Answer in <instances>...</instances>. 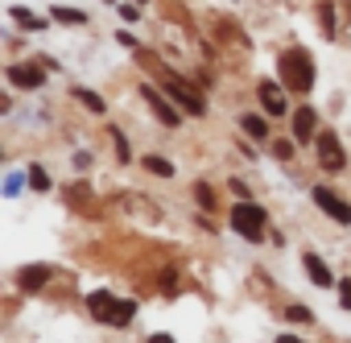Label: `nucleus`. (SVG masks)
Returning <instances> with one entry per match:
<instances>
[{
  "label": "nucleus",
  "mask_w": 351,
  "mask_h": 343,
  "mask_svg": "<svg viewBox=\"0 0 351 343\" xmlns=\"http://www.w3.org/2000/svg\"><path fill=\"white\" fill-rule=\"evenodd\" d=\"M87 306H91V314H95L99 322H108V327H128L132 314H136V302H120V298H112L108 289H95V294L87 298Z\"/></svg>",
  "instance_id": "obj_1"
},
{
  "label": "nucleus",
  "mask_w": 351,
  "mask_h": 343,
  "mask_svg": "<svg viewBox=\"0 0 351 343\" xmlns=\"http://www.w3.org/2000/svg\"><path fill=\"white\" fill-rule=\"evenodd\" d=\"M281 79L293 87V91H310L314 87V62L306 50H285L281 54Z\"/></svg>",
  "instance_id": "obj_2"
},
{
  "label": "nucleus",
  "mask_w": 351,
  "mask_h": 343,
  "mask_svg": "<svg viewBox=\"0 0 351 343\" xmlns=\"http://www.w3.org/2000/svg\"><path fill=\"white\" fill-rule=\"evenodd\" d=\"M232 228H236L244 240H265V228H269L265 207H256V203H240V207H232Z\"/></svg>",
  "instance_id": "obj_3"
},
{
  "label": "nucleus",
  "mask_w": 351,
  "mask_h": 343,
  "mask_svg": "<svg viewBox=\"0 0 351 343\" xmlns=\"http://www.w3.org/2000/svg\"><path fill=\"white\" fill-rule=\"evenodd\" d=\"M161 83H165V91H169L173 99H178L186 112H195V116H203V112H207V99H203V95H199L191 83H182L178 75H173V71H161Z\"/></svg>",
  "instance_id": "obj_4"
},
{
  "label": "nucleus",
  "mask_w": 351,
  "mask_h": 343,
  "mask_svg": "<svg viewBox=\"0 0 351 343\" xmlns=\"http://www.w3.org/2000/svg\"><path fill=\"white\" fill-rule=\"evenodd\" d=\"M141 95H145V104L153 108V116H157V120H161L165 128H178V120H182V112H178V108H173V104H169V99H165V95H161L157 87H149V83H145V87H141Z\"/></svg>",
  "instance_id": "obj_5"
},
{
  "label": "nucleus",
  "mask_w": 351,
  "mask_h": 343,
  "mask_svg": "<svg viewBox=\"0 0 351 343\" xmlns=\"http://www.w3.org/2000/svg\"><path fill=\"white\" fill-rule=\"evenodd\" d=\"M318 165H322V169H330V174L347 165V157H343V145H339L330 132H322V137H318Z\"/></svg>",
  "instance_id": "obj_6"
},
{
  "label": "nucleus",
  "mask_w": 351,
  "mask_h": 343,
  "mask_svg": "<svg viewBox=\"0 0 351 343\" xmlns=\"http://www.w3.org/2000/svg\"><path fill=\"white\" fill-rule=\"evenodd\" d=\"M314 203H318V207H322L326 215H335L339 224H351V207H347L343 199H335V195H330L326 187H314Z\"/></svg>",
  "instance_id": "obj_7"
},
{
  "label": "nucleus",
  "mask_w": 351,
  "mask_h": 343,
  "mask_svg": "<svg viewBox=\"0 0 351 343\" xmlns=\"http://www.w3.org/2000/svg\"><path fill=\"white\" fill-rule=\"evenodd\" d=\"M9 83L25 87V91H38L46 83V71H38V67H9Z\"/></svg>",
  "instance_id": "obj_8"
},
{
  "label": "nucleus",
  "mask_w": 351,
  "mask_h": 343,
  "mask_svg": "<svg viewBox=\"0 0 351 343\" xmlns=\"http://www.w3.org/2000/svg\"><path fill=\"white\" fill-rule=\"evenodd\" d=\"M256 95H261V104H265V112H269V116H285V95H281V87H277V83H269V79H265V83L256 87Z\"/></svg>",
  "instance_id": "obj_9"
},
{
  "label": "nucleus",
  "mask_w": 351,
  "mask_h": 343,
  "mask_svg": "<svg viewBox=\"0 0 351 343\" xmlns=\"http://www.w3.org/2000/svg\"><path fill=\"white\" fill-rule=\"evenodd\" d=\"M314 124H318L314 108H298V116H293V137H298V145L314 137Z\"/></svg>",
  "instance_id": "obj_10"
},
{
  "label": "nucleus",
  "mask_w": 351,
  "mask_h": 343,
  "mask_svg": "<svg viewBox=\"0 0 351 343\" xmlns=\"http://www.w3.org/2000/svg\"><path fill=\"white\" fill-rule=\"evenodd\" d=\"M302 261H306V273H310V281H314V285H322V289H330V269L322 265V257H314V252H306Z\"/></svg>",
  "instance_id": "obj_11"
},
{
  "label": "nucleus",
  "mask_w": 351,
  "mask_h": 343,
  "mask_svg": "<svg viewBox=\"0 0 351 343\" xmlns=\"http://www.w3.org/2000/svg\"><path fill=\"white\" fill-rule=\"evenodd\" d=\"M17 281H21V289H29V294H34V289H42V285L50 281V269H46V265H29V269H21V277H17Z\"/></svg>",
  "instance_id": "obj_12"
},
{
  "label": "nucleus",
  "mask_w": 351,
  "mask_h": 343,
  "mask_svg": "<svg viewBox=\"0 0 351 343\" xmlns=\"http://www.w3.org/2000/svg\"><path fill=\"white\" fill-rule=\"evenodd\" d=\"M9 17H13V21H17L21 29H46V17L29 13V9H21V5H17V9H9Z\"/></svg>",
  "instance_id": "obj_13"
},
{
  "label": "nucleus",
  "mask_w": 351,
  "mask_h": 343,
  "mask_svg": "<svg viewBox=\"0 0 351 343\" xmlns=\"http://www.w3.org/2000/svg\"><path fill=\"white\" fill-rule=\"evenodd\" d=\"M71 95H75V99H79V104H83L87 112H95V116H104V99H99L95 91H87V87H75Z\"/></svg>",
  "instance_id": "obj_14"
},
{
  "label": "nucleus",
  "mask_w": 351,
  "mask_h": 343,
  "mask_svg": "<svg viewBox=\"0 0 351 343\" xmlns=\"http://www.w3.org/2000/svg\"><path fill=\"white\" fill-rule=\"evenodd\" d=\"M145 169H149V174H157V178H169V174H173V165H169L165 157H157V153L145 157Z\"/></svg>",
  "instance_id": "obj_15"
},
{
  "label": "nucleus",
  "mask_w": 351,
  "mask_h": 343,
  "mask_svg": "<svg viewBox=\"0 0 351 343\" xmlns=\"http://www.w3.org/2000/svg\"><path fill=\"white\" fill-rule=\"evenodd\" d=\"M50 17H54V21H66V25H83V21H87V13H79V9H66V5H58Z\"/></svg>",
  "instance_id": "obj_16"
},
{
  "label": "nucleus",
  "mask_w": 351,
  "mask_h": 343,
  "mask_svg": "<svg viewBox=\"0 0 351 343\" xmlns=\"http://www.w3.org/2000/svg\"><path fill=\"white\" fill-rule=\"evenodd\" d=\"M25 178H29L34 191H50V174H46L42 165H29V174H25Z\"/></svg>",
  "instance_id": "obj_17"
},
{
  "label": "nucleus",
  "mask_w": 351,
  "mask_h": 343,
  "mask_svg": "<svg viewBox=\"0 0 351 343\" xmlns=\"http://www.w3.org/2000/svg\"><path fill=\"white\" fill-rule=\"evenodd\" d=\"M240 124H244V132H248V137H265V132H269V124H265V116H244Z\"/></svg>",
  "instance_id": "obj_18"
},
{
  "label": "nucleus",
  "mask_w": 351,
  "mask_h": 343,
  "mask_svg": "<svg viewBox=\"0 0 351 343\" xmlns=\"http://www.w3.org/2000/svg\"><path fill=\"white\" fill-rule=\"evenodd\" d=\"M195 199H199V207H203V211H211V207H215V191H211V187H203V182H195Z\"/></svg>",
  "instance_id": "obj_19"
},
{
  "label": "nucleus",
  "mask_w": 351,
  "mask_h": 343,
  "mask_svg": "<svg viewBox=\"0 0 351 343\" xmlns=\"http://www.w3.org/2000/svg\"><path fill=\"white\" fill-rule=\"evenodd\" d=\"M112 141H116V157H120V161H132V153H128V141H124V132H120V128H112Z\"/></svg>",
  "instance_id": "obj_20"
},
{
  "label": "nucleus",
  "mask_w": 351,
  "mask_h": 343,
  "mask_svg": "<svg viewBox=\"0 0 351 343\" xmlns=\"http://www.w3.org/2000/svg\"><path fill=\"white\" fill-rule=\"evenodd\" d=\"M21 182H29V178H21V174H9L5 178V195L13 199V195H21Z\"/></svg>",
  "instance_id": "obj_21"
},
{
  "label": "nucleus",
  "mask_w": 351,
  "mask_h": 343,
  "mask_svg": "<svg viewBox=\"0 0 351 343\" xmlns=\"http://www.w3.org/2000/svg\"><path fill=\"white\" fill-rule=\"evenodd\" d=\"M322 34L335 38V13H330V5H322Z\"/></svg>",
  "instance_id": "obj_22"
},
{
  "label": "nucleus",
  "mask_w": 351,
  "mask_h": 343,
  "mask_svg": "<svg viewBox=\"0 0 351 343\" xmlns=\"http://www.w3.org/2000/svg\"><path fill=\"white\" fill-rule=\"evenodd\" d=\"M273 153H277L281 161H289V157H293V141H277V145H273Z\"/></svg>",
  "instance_id": "obj_23"
},
{
  "label": "nucleus",
  "mask_w": 351,
  "mask_h": 343,
  "mask_svg": "<svg viewBox=\"0 0 351 343\" xmlns=\"http://www.w3.org/2000/svg\"><path fill=\"white\" fill-rule=\"evenodd\" d=\"M289 318H293V322H314V314H310L306 306H289Z\"/></svg>",
  "instance_id": "obj_24"
},
{
  "label": "nucleus",
  "mask_w": 351,
  "mask_h": 343,
  "mask_svg": "<svg viewBox=\"0 0 351 343\" xmlns=\"http://www.w3.org/2000/svg\"><path fill=\"white\" fill-rule=\"evenodd\" d=\"M339 298H343V306L351 310V281H339Z\"/></svg>",
  "instance_id": "obj_25"
},
{
  "label": "nucleus",
  "mask_w": 351,
  "mask_h": 343,
  "mask_svg": "<svg viewBox=\"0 0 351 343\" xmlns=\"http://www.w3.org/2000/svg\"><path fill=\"white\" fill-rule=\"evenodd\" d=\"M232 191H236V199H240V203H248V195H252V191H248L244 182H232Z\"/></svg>",
  "instance_id": "obj_26"
},
{
  "label": "nucleus",
  "mask_w": 351,
  "mask_h": 343,
  "mask_svg": "<svg viewBox=\"0 0 351 343\" xmlns=\"http://www.w3.org/2000/svg\"><path fill=\"white\" fill-rule=\"evenodd\" d=\"M120 17H124V21H136V17H141V13H136V9H132V5H120Z\"/></svg>",
  "instance_id": "obj_27"
},
{
  "label": "nucleus",
  "mask_w": 351,
  "mask_h": 343,
  "mask_svg": "<svg viewBox=\"0 0 351 343\" xmlns=\"http://www.w3.org/2000/svg\"><path fill=\"white\" fill-rule=\"evenodd\" d=\"M149 343H173V339H169V335H153Z\"/></svg>",
  "instance_id": "obj_28"
},
{
  "label": "nucleus",
  "mask_w": 351,
  "mask_h": 343,
  "mask_svg": "<svg viewBox=\"0 0 351 343\" xmlns=\"http://www.w3.org/2000/svg\"><path fill=\"white\" fill-rule=\"evenodd\" d=\"M277 343H302V339H293V335H281V339H277Z\"/></svg>",
  "instance_id": "obj_29"
},
{
  "label": "nucleus",
  "mask_w": 351,
  "mask_h": 343,
  "mask_svg": "<svg viewBox=\"0 0 351 343\" xmlns=\"http://www.w3.org/2000/svg\"><path fill=\"white\" fill-rule=\"evenodd\" d=\"M108 5H116V0H108Z\"/></svg>",
  "instance_id": "obj_30"
}]
</instances>
